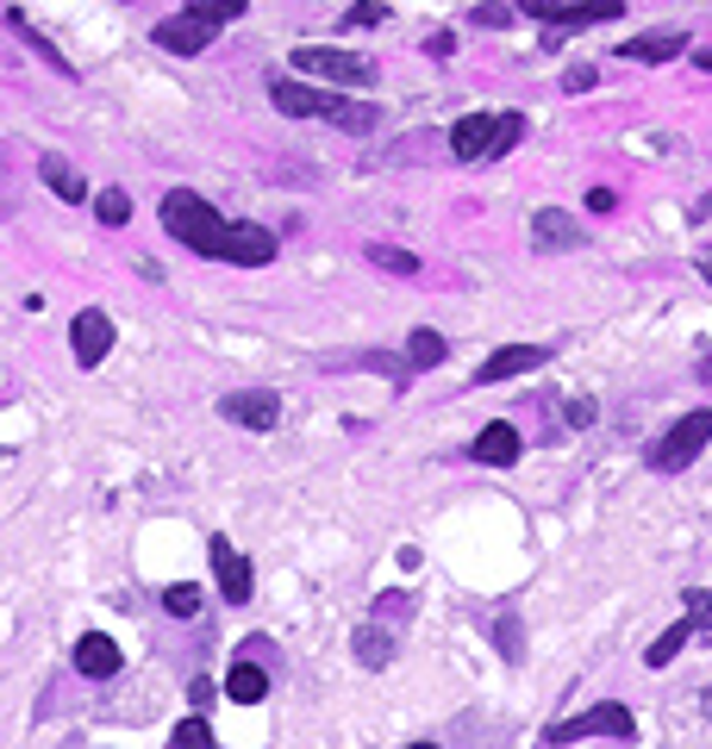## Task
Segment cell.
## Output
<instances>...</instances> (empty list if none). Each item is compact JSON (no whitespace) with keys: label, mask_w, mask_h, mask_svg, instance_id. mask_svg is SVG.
<instances>
[{"label":"cell","mask_w":712,"mask_h":749,"mask_svg":"<svg viewBox=\"0 0 712 749\" xmlns=\"http://www.w3.org/2000/svg\"><path fill=\"white\" fill-rule=\"evenodd\" d=\"M688 613H693V625L706 631V625H712V599L706 594H688Z\"/></svg>","instance_id":"obj_32"},{"label":"cell","mask_w":712,"mask_h":749,"mask_svg":"<svg viewBox=\"0 0 712 749\" xmlns=\"http://www.w3.org/2000/svg\"><path fill=\"white\" fill-rule=\"evenodd\" d=\"M706 443H712V412L700 406V412H688V419H675V425H669V438L650 450V462L662 469V475H675V469H688V462L700 456Z\"/></svg>","instance_id":"obj_5"},{"label":"cell","mask_w":712,"mask_h":749,"mask_svg":"<svg viewBox=\"0 0 712 749\" xmlns=\"http://www.w3.org/2000/svg\"><path fill=\"white\" fill-rule=\"evenodd\" d=\"M344 25H350V32H369V25H387V7H382V0H357V7H350V13H344Z\"/></svg>","instance_id":"obj_27"},{"label":"cell","mask_w":712,"mask_h":749,"mask_svg":"<svg viewBox=\"0 0 712 749\" xmlns=\"http://www.w3.org/2000/svg\"><path fill=\"white\" fill-rule=\"evenodd\" d=\"M44 181H51V194H57V200H88V181H81L63 156H44Z\"/></svg>","instance_id":"obj_21"},{"label":"cell","mask_w":712,"mask_h":749,"mask_svg":"<svg viewBox=\"0 0 712 749\" xmlns=\"http://www.w3.org/2000/svg\"><path fill=\"white\" fill-rule=\"evenodd\" d=\"M550 363V344H501L475 368V387H494V382H513V375H538Z\"/></svg>","instance_id":"obj_10"},{"label":"cell","mask_w":712,"mask_h":749,"mask_svg":"<svg viewBox=\"0 0 712 749\" xmlns=\"http://www.w3.org/2000/svg\"><path fill=\"white\" fill-rule=\"evenodd\" d=\"M7 25H13V32H20V38H25V44H32V51H39V57H44V63H51V69H57V76H76V69H69V57H63L57 44L44 38L39 25L25 20V13H7Z\"/></svg>","instance_id":"obj_18"},{"label":"cell","mask_w":712,"mask_h":749,"mask_svg":"<svg viewBox=\"0 0 712 749\" xmlns=\"http://www.w3.org/2000/svg\"><path fill=\"white\" fill-rule=\"evenodd\" d=\"M693 63H700V69H706V76H712V51H693Z\"/></svg>","instance_id":"obj_34"},{"label":"cell","mask_w":712,"mask_h":749,"mask_svg":"<svg viewBox=\"0 0 712 749\" xmlns=\"http://www.w3.org/2000/svg\"><path fill=\"white\" fill-rule=\"evenodd\" d=\"M562 88H569V95H588V88H594V63H576V69L562 76Z\"/></svg>","instance_id":"obj_31"},{"label":"cell","mask_w":712,"mask_h":749,"mask_svg":"<svg viewBox=\"0 0 712 749\" xmlns=\"http://www.w3.org/2000/svg\"><path fill=\"white\" fill-rule=\"evenodd\" d=\"M369 263H375V269H387V275H419V256H413V250H401V244H369Z\"/></svg>","instance_id":"obj_22"},{"label":"cell","mask_w":712,"mask_h":749,"mask_svg":"<svg viewBox=\"0 0 712 749\" xmlns=\"http://www.w3.org/2000/svg\"><path fill=\"white\" fill-rule=\"evenodd\" d=\"M212 256H219V263L263 269V263L275 256V231H270V225H244V219L231 225V219H226V231H219V250H212Z\"/></svg>","instance_id":"obj_8"},{"label":"cell","mask_w":712,"mask_h":749,"mask_svg":"<svg viewBox=\"0 0 712 749\" xmlns=\"http://www.w3.org/2000/svg\"><path fill=\"white\" fill-rule=\"evenodd\" d=\"M76 674H88V681H113L119 674V643L107 631H88L76 637Z\"/></svg>","instance_id":"obj_12"},{"label":"cell","mask_w":712,"mask_h":749,"mask_svg":"<svg viewBox=\"0 0 712 749\" xmlns=\"http://www.w3.org/2000/svg\"><path fill=\"white\" fill-rule=\"evenodd\" d=\"M156 38V51H169V57H200V51H207L212 38H219V20H207V13H175V20H163L151 32Z\"/></svg>","instance_id":"obj_7"},{"label":"cell","mask_w":712,"mask_h":749,"mask_svg":"<svg viewBox=\"0 0 712 749\" xmlns=\"http://www.w3.org/2000/svg\"><path fill=\"white\" fill-rule=\"evenodd\" d=\"M270 100L282 107L288 119H331L338 132H375L382 125V113L369 107V100H344V95H319V88H307V81H275Z\"/></svg>","instance_id":"obj_1"},{"label":"cell","mask_w":712,"mask_h":749,"mask_svg":"<svg viewBox=\"0 0 712 749\" xmlns=\"http://www.w3.org/2000/svg\"><path fill=\"white\" fill-rule=\"evenodd\" d=\"M169 744H175V749H212V725L194 712V718H182V725H175Z\"/></svg>","instance_id":"obj_26"},{"label":"cell","mask_w":712,"mask_h":749,"mask_svg":"<svg viewBox=\"0 0 712 749\" xmlns=\"http://www.w3.org/2000/svg\"><path fill=\"white\" fill-rule=\"evenodd\" d=\"M688 51V32H644V38H625L618 44V57L625 63H669Z\"/></svg>","instance_id":"obj_16"},{"label":"cell","mask_w":712,"mask_h":749,"mask_svg":"<svg viewBox=\"0 0 712 749\" xmlns=\"http://www.w3.org/2000/svg\"><path fill=\"white\" fill-rule=\"evenodd\" d=\"M163 606H169L175 618H194V613H200V587H194V581H182V587H169V594H163Z\"/></svg>","instance_id":"obj_28"},{"label":"cell","mask_w":712,"mask_h":749,"mask_svg":"<svg viewBox=\"0 0 712 749\" xmlns=\"http://www.w3.org/2000/svg\"><path fill=\"white\" fill-rule=\"evenodd\" d=\"M513 20V7H501V0H488V7H475V13H469V25H488V32H494V25H506Z\"/></svg>","instance_id":"obj_30"},{"label":"cell","mask_w":712,"mask_h":749,"mask_svg":"<svg viewBox=\"0 0 712 749\" xmlns=\"http://www.w3.org/2000/svg\"><path fill=\"white\" fill-rule=\"evenodd\" d=\"M207 550H212V569H219V594H226L231 606H244V599H251V562L231 557V543H226V538H212Z\"/></svg>","instance_id":"obj_13"},{"label":"cell","mask_w":712,"mask_h":749,"mask_svg":"<svg viewBox=\"0 0 712 749\" xmlns=\"http://www.w3.org/2000/svg\"><path fill=\"white\" fill-rule=\"evenodd\" d=\"M156 212H163V225H169L175 244H188L194 256H212V250H219V231H226V219H219V212H212L194 188H169Z\"/></svg>","instance_id":"obj_2"},{"label":"cell","mask_w":712,"mask_h":749,"mask_svg":"<svg viewBox=\"0 0 712 749\" xmlns=\"http://www.w3.org/2000/svg\"><path fill=\"white\" fill-rule=\"evenodd\" d=\"M95 219L100 225H125V219H132V194H119V188L95 194Z\"/></svg>","instance_id":"obj_25"},{"label":"cell","mask_w":712,"mask_h":749,"mask_svg":"<svg viewBox=\"0 0 712 749\" xmlns=\"http://www.w3.org/2000/svg\"><path fill=\"white\" fill-rule=\"evenodd\" d=\"M188 7H194V13H207V20H219V25H226V20H238V13H244L251 0H188Z\"/></svg>","instance_id":"obj_29"},{"label":"cell","mask_w":712,"mask_h":749,"mask_svg":"<svg viewBox=\"0 0 712 749\" xmlns=\"http://www.w3.org/2000/svg\"><path fill=\"white\" fill-rule=\"evenodd\" d=\"M581 718H588V737H618V744L637 737V725H632V712L625 706H594V712H581Z\"/></svg>","instance_id":"obj_19"},{"label":"cell","mask_w":712,"mask_h":749,"mask_svg":"<svg viewBox=\"0 0 712 749\" xmlns=\"http://www.w3.org/2000/svg\"><path fill=\"white\" fill-rule=\"evenodd\" d=\"M525 132V113H469L450 125V156H462V163H482V156H506L513 144H519Z\"/></svg>","instance_id":"obj_3"},{"label":"cell","mask_w":712,"mask_h":749,"mask_svg":"<svg viewBox=\"0 0 712 749\" xmlns=\"http://www.w3.org/2000/svg\"><path fill=\"white\" fill-rule=\"evenodd\" d=\"M219 419L244 425V431H275V419H282V394H270V387H238V394L219 400Z\"/></svg>","instance_id":"obj_9"},{"label":"cell","mask_w":712,"mask_h":749,"mask_svg":"<svg viewBox=\"0 0 712 749\" xmlns=\"http://www.w3.org/2000/svg\"><path fill=\"white\" fill-rule=\"evenodd\" d=\"M357 662H369V669H387V662H394V631H382V625H363V631H357Z\"/></svg>","instance_id":"obj_20"},{"label":"cell","mask_w":712,"mask_h":749,"mask_svg":"<svg viewBox=\"0 0 712 749\" xmlns=\"http://www.w3.org/2000/svg\"><path fill=\"white\" fill-rule=\"evenodd\" d=\"M519 13L538 25H588V20H618L625 0H519Z\"/></svg>","instance_id":"obj_6"},{"label":"cell","mask_w":712,"mask_h":749,"mask_svg":"<svg viewBox=\"0 0 712 749\" xmlns=\"http://www.w3.org/2000/svg\"><path fill=\"white\" fill-rule=\"evenodd\" d=\"M501 650L519 656V618H501Z\"/></svg>","instance_id":"obj_33"},{"label":"cell","mask_w":712,"mask_h":749,"mask_svg":"<svg viewBox=\"0 0 712 749\" xmlns=\"http://www.w3.org/2000/svg\"><path fill=\"white\" fill-rule=\"evenodd\" d=\"M700 275H706V282H712V256H706V269H700Z\"/></svg>","instance_id":"obj_35"},{"label":"cell","mask_w":712,"mask_h":749,"mask_svg":"<svg viewBox=\"0 0 712 749\" xmlns=\"http://www.w3.org/2000/svg\"><path fill=\"white\" fill-rule=\"evenodd\" d=\"M226 700H238V706H256V700H270V674L256 669V662H231V674H226Z\"/></svg>","instance_id":"obj_17"},{"label":"cell","mask_w":712,"mask_h":749,"mask_svg":"<svg viewBox=\"0 0 712 749\" xmlns=\"http://www.w3.org/2000/svg\"><path fill=\"white\" fill-rule=\"evenodd\" d=\"M406 363H413V368H438L443 363V338H438V331H413V338H406Z\"/></svg>","instance_id":"obj_23"},{"label":"cell","mask_w":712,"mask_h":749,"mask_svg":"<svg viewBox=\"0 0 712 749\" xmlns=\"http://www.w3.org/2000/svg\"><path fill=\"white\" fill-rule=\"evenodd\" d=\"M288 63L300 69V76H326V81H338V88H363V81H375V63L350 57V51H331V44H300Z\"/></svg>","instance_id":"obj_4"},{"label":"cell","mask_w":712,"mask_h":749,"mask_svg":"<svg viewBox=\"0 0 712 749\" xmlns=\"http://www.w3.org/2000/svg\"><path fill=\"white\" fill-rule=\"evenodd\" d=\"M519 431H513V425H488L482 438L469 443V456L475 462H488V469H513V462H519Z\"/></svg>","instance_id":"obj_15"},{"label":"cell","mask_w":712,"mask_h":749,"mask_svg":"<svg viewBox=\"0 0 712 749\" xmlns=\"http://www.w3.org/2000/svg\"><path fill=\"white\" fill-rule=\"evenodd\" d=\"M69 338H76V363L100 368V363H107V350H113V319H107L100 307H88V312H76Z\"/></svg>","instance_id":"obj_11"},{"label":"cell","mask_w":712,"mask_h":749,"mask_svg":"<svg viewBox=\"0 0 712 749\" xmlns=\"http://www.w3.org/2000/svg\"><path fill=\"white\" fill-rule=\"evenodd\" d=\"M581 238H588V231H581L562 207H544L538 219H532V244H538V250H576Z\"/></svg>","instance_id":"obj_14"},{"label":"cell","mask_w":712,"mask_h":749,"mask_svg":"<svg viewBox=\"0 0 712 749\" xmlns=\"http://www.w3.org/2000/svg\"><path fill=\"white\" fill-rule=\"evenodd\" d=\"M681 643H688V618H681V625H669V631L656 637V643H650V656H644V662H650V669H669L675 656H681Z\"/></svg>","instance_id":"obj_24"}]
</instances>
